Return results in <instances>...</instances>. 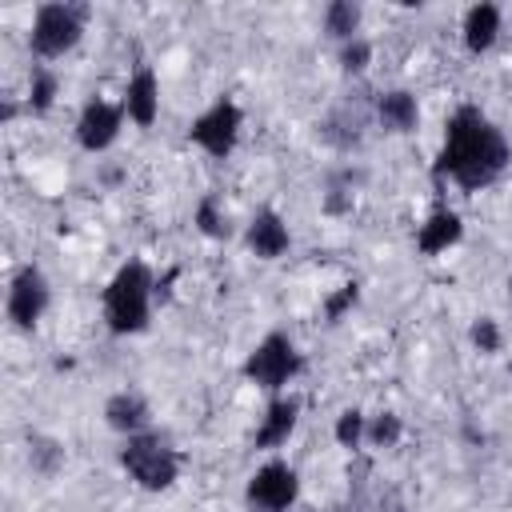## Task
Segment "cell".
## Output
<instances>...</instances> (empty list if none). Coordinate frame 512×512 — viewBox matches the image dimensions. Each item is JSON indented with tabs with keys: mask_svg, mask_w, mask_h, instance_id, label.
Wrapping results in <instances>:
<instances>
[{
	"mask_svg": "<svg viewBox=\"0 0 512 512\" xmlns=\"http://www.w3.org/2000/svg\"><path fill=\"white\" fill-rule=\"evenodd\" d=\"M508 164H512L508 136L476 104H460L444 124V144L432 164V176L452 180L464 192H480L496 184Z\"/></svg>",
	"mask_w": 512,
	"mask_h": 512,
	"instance_id": "6da1fadb",
	"label": "cell"
},
{
	"mask_svg": "<svg viewBox=\"0 0 512 512\" xmlns=\"http://www.w3.org/2000/svg\"><path fill=\"white\" fill-rule=\"evenodd\" d=\"M156 296V276L144 260H128L116 268V276L104 288V320L116 336H136L148 328Z\"/></svg>",
	"mask_w": 512,
	"mask_h": 512,
	"instance_id": "7a4b0ae2",
	"label": "cell"
},
{
	"mask_svg": "<svg viewBox=\"0 0 512 512\" xmlns=\"http://www.w3.org/2000/svg\"><path fill=\"white\" fill-rule=\"evenodd\" d=\"M92 8L88 4H40L36 16H32V28H28V48L36 60H56L64 52H72L84 36V24H88Z\"/></svg>",
	"mask_w": 512,
	"mask_h": 512,
	"instance_id": "3957f363",
	"label": "cell"
},
{
	"mask_svg": "<svg viewBox=\"0 0 512 512\" xmlns=\"http://www.w3.org/2000/svg\"><path fill=\"white\" fill-rule=\"evenodd\" d=\"M120 464H124V472H128L144 492H164V488H172L176 476H180V452H176L168 440H160L156 432L124 436Z\"/></svg>",
	"mask_w": 512,
	"mask_h": 512,
	"instance_id": "277c9868",
	"label": "cell"
},
{
	"mask_svg": "<svg viewBox=\"0 0 512 512\" xmlns=\"http://www.w3.org/2000/svg\"><path fill=\"white\" fill-rule=\"evenodd\" d=\"M304 372V360L296 352V344L284 336V332H268L244 360V376L256 384V388H268V392H280L288 380H296Z\"/></svg>",
	"mask_w": 512,
	"mask_h": 512,
	"instance_id": "5b68a950",
	"label": "cell"
},
{
	"mask_svg": "<svg viewBox=\"0 0 512 512\" xmlns=\"http://www.w3.org/2000/svg\"><path fill=\"white\" fill-rule=\"evenodd\" d=\"M240 128H244L240 104H236L232 96H220L212 108H204V112L192 120L188 140H192L196 148H204L212 160H224V156H232V148H236V140H240Z\"/></svg>",
	"mask_w": 512,
	"mask_h": 512,
	"instance_id": "8992f818",
	"label": "cell"
},
{
	"mask_svg": "<svg viewBox=\"0 0 512 512\" xmlns=\"http://www.w3.org/2000/svg\"><path fill=\"white\" fill-rule=\"evenodd\" d=\"M296 496H300V476L284 460H268L264 468H256L244 488L248 512H288L296 504Z\"/></svg>",
	"mask_w": 512,
	"mask_h": 512,
	"instance_id": "52a82bcc",
	"label": "cell"
},
{
	"mask_svg": "<svg viewBox=\"0 0 512 512\" xmlns=\"http://www.w3.org/2000/svg\"><path fill=\"white\" fill-rule=\"evenodd\" d=\"M48 300H52L48 276H44L36 264H24V268L12 276V284H8V320H12L20 332H32L36 320L44 316Z\"/></svg>",
	"mask_w": 512,
	"mask_h": 512,
	"instance_id": "ba28073f",
	"label": "cell"
},
{
	"mask_svg": "<svg viewBox=\"0 0 512 512\" xmlns=\"http://www.w3.org/2000/svg\"><path fill=\"white\" fill-rule=\"evenodd\" d=\"M124 124V104H108V100H88L76 116V144L84 152H104L116 144Z\"/></svg>",
	"mask_w": 512,
	"mask_h": 512,
	"instance_id": "9c48e42d",
	"label": "cell"
},
{
	"mask_svg": "<svg viewBox=\"0 0 512 512\" xmlns=\"http://www.w3.org/2000/svg\"><path fill=\"white\" fill-rule=\"evenodd\" d=\"M124 116L140 128H152L156 124V112H160V84H156V72L152 68H136L128 88H124Z\"/></svg>",
	"mask_w": 512,
	"mask_h": 512,
	"instance_id": "30bf717a",
	"label": "cell"
},
{
	"mask_svg": "<svg viewBox=\"0 0 512 512\" xmlns=\"http://www.w3.org/2000/svg\"><path fill=\"white\" fill-rule=\"evenodd\" d=\"M244 240H248V248H252L260 260H276V256H284L288 244H292L284 216L272 212V208H260V212L248 220V236H244Z\"/></svg>",
	"mask_w": 512,
	"mask_h": 512,
	"instance_id": "8fae6325",
	"label": "cell"
},
{
	"mask_svg": "<svg viewBox=\"0 0 512 512\" xmlns=\"http://www.w3.org/2000/svg\"><path fill=\"white\" fill-rule=\"evenodd\" d=\"M104 420L120 436H140L152 424V408H148V400L140 392H112L104 400Z\"/></svg>",
	"mask_w": 512,
	"mask_h": 512,
	"instance_id": "7c38bea8",
	"label": "cell"
},
{
	"mask_svg": "<svg viewBox=\"0 0 512 512\" xmlns=\"http://www.w3.org/2000/svg\"><path fill=\"white\" fill-rule=\"evenodd\" d=\"M460 236H464V220H460L452 208H436V212L416 228V252L440 256V252H448L452 244H460Z\"/></svg>",
	"mask_w": 512,
	"mask_h": 512,
	"instance_id": "4fadbf2b",
	"label": "cell"
},
{
	"mask_svg": "<svg viewBox=\"0 0 512 512\" xmlns=\"http://www.w3.org/2000/svg\"><path fill=\"white\" fill-rule=\"evenodd\" d=\"M372 112H376V120H380L384 132H412L420 124V104H416V96L408 88L380 92L376 104H372Z\"/></svg>",
	"mask_w": 512,
	"mask_h": 512,
	"instance_id": "5bb4252c",
	"label": "cell"
},
{
	"mask_svg": "<svg viewBox=\"0 0 512 512\" xmlns=\"http://www.w3.org/2000/svg\"><path fill=\"white\" fill-rule=\"evenodd\" d=\"M296 416H300V400H296V396H276V400L268 404V412H264V420H260V428H256V436H252V444H256V448H280V444H288V436H292V428H296Z\"/></svg>",
	"mask_w": 512,
	"mask_h": 512,
	"instance_id": "9a60e30c",
	"label": "cell"
},
{
	"mask_svg": "<svg viewBox=\"0 0 512 512\" xmlns=\"http://www.w3.org/2000/svg\"><path fill=\"white\" fill-rule=\"evenodd\" d=\"M500 24H504V16H500V8L496 4H472L468 12H464V24H460V32H464V48L472 52V56H480V52H488L496 40H500Z\"/></svg>",
	"mask_w": 512,
	"mask_h": 512,
	"instance_id": "2e32d148",
	"label": "cell"
},
{
	"mask_svg": "<svg viewBox=\"0 0 512 512\" xmlns=\"http://www.w3.org/2000/svg\"><path fill=\"white\" fill-rule=\"evenodd\" d=\"M364 124H368L364 104H344V108H336L332 116H324L316 128H320V136H324L328 144H336V148H352V144H360Z\"/></svg>",
	"mask_w": 512,
	"mask_h": 512,
	"instance_id": "e0dca14e",
	"label": "cell"
},
{
	"mask_svg": "<svg viewBox=\"0 0 512 512\" xmlns=\"http://www.w3.org/2000/svg\"><path fill=\"white\" fill-rule=\"evenodd\" d=\"M360 20H364V8L352 4V0H332L324 8V32L332 40H340V44H348V40L360 36Z\"/></svg>",
	"mask_w": 512,
	"mask_h": 512,
	"instance_id": "ac0fdd59",
	"label": "cell"
},
{
	"mask_svg": "<svg viewBox=\"0 0 512 512\" xmlns=\"http://www.w3.org/2000/svg\"><path fill=\"white\" fill-rule=\"evenodd\" d=\"M56 92H60V80L52 68H32V84H28V112H48L56 104Z\"/></svg>",
	"mask_w": 512,
	"mask_h": 512,
	"instance_id": "d6986e66",
	"label": "cell"
},
{
	"mask_svg": "<svg viewBox=\"0 0 512 512\" xmlns=\"http://www.w3.org/2000/svg\"><path fill=\"white\" fill-rule=\"evenodd\" d=\"M196 228L208 236V240H228V220L220 216V204H216V196H204L200 204H196Z\"/></svg>",
	"mask_w": 512,
	"mask_h": 512,
	"instance_id": "ffe728a7",
	"label": "cell"
},
{
	"mask_svg": "<svg viewBox=\"0 0 512 512\" xmlns=\"http://www.w3.org/2000/svg\"><path fill=\"white\" fill-rule=\"evenodd\" d=\"M364 432H368V420H364V412H360V408H344V412L336 416L332 436H336V444H340V448H356V444L364 440Z\"/></svg>",
	"mask_w": 512,
	"mask_h": 512,
	"instance_id": "44dd1931",
	"label": "cell"
},
{
	"mask_svg": "<svg viewBox=\"0 0 512 512\" xmlns=\"http://www.w3.org/2000/svg\"><path fill=\"white\" fill-rule=\"evenodd\" d=\"M28 460H32V468H36L40 476H52V472L64 464V448H60L56 440H48V436H32Z\"/></svg>",
	"mask_w": 512,
	"mask_h": 512,
	"instance_id": "7402d4cb",
	"label": "cell"
},
{
	"mask_svg": "<svg viewBox=\"0 0 512 512\" xmlns=\"http://www.w3.org/2000/svg\"><path fill=\"white\" fill-rule=\"evenodd\" d=\"M368 60H372V44H368L364 36H356V40L340 44V72H348V76H360V72L368 68Z\"/></svg>",
	"mask_w": 512,
	"mask_h": 512,
	"instance_id": "603a6c76",
	"label": "cell"
},
{
	"mask_svg": "<svg viewBox=\"0 0 512 512\" xmlns=\"http://www.w3.org/2000/svg\"><path fill=\"white\" fill-rule=\"evenodd\" d=\"M400 432H404V424H400V416L396 412H380L372 424H368V440L376 444V448H392L396 440H400Z\"/></svg>",
	"mask_w": 512,
	"mask_h": 512,
	"instance_id": "cb8c5ba5",
	"label": "cell"
},
{
	"mask_svg": "<svg viewBox=\"0 0 512 512\" xmlns=\"http://www.w3.org/2000/svg\"><path fill=\"white\" fill-rule=\"evenodd\" d=\"M356 300H360V284H356V280L340 284V292H332V296L324 300V320H328V324H336V320H340Z\"/></svg>",
	"mask_w": 512,
	"mask_h": 512,
	"instance_id": "d4e9b609",
	"label": "cell"
},
{
	"mask_svg": "<svg viewBox=\"0 0 512 512\" xmlns=\"http://www.w3.org/2000/svg\"><path fill=\"white\" fill-rule=\"evenodd\" d=\"M468 336H472V344H476L480 352H488V356H492V352H500V324H496L492 316H480V320L472 324V332H468Z\"/></svg>",
	"mask_w": 512,
	"mask_h": 512,
	"instance_id": "484cf974",
	"label": "cell"
},
{
	"mask_svg": "<svg viewBox=\"0 0 512 512\" xmlns=\"http://www.w3.org/2000/svg\"><path fill=\"white\" fill-rule=\"evenodd\" d=\"M508 300H512V276H508Z\"/></svg>",
	"mask_w": 512,
	"mask_h": 512,
	"instance_id": "4316f807",
	"label": "cell"
}]
</instances>
